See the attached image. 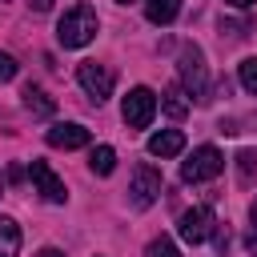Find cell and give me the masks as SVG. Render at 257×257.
Instances as JSON below:
<instances>
[{
  "instance_id": "21",
  "label": "cell",
  "mask_w": 257,
  "mask_h": 257,
  "mask_svg": "<svg viewBox=\"0 0 257 257\" xmlns=\"http://www.w3.org/2000/svg\"><path fill=\"white\" fill-rule=\"evenodd\" d=\"M225 4H229V8H249L253 0H225Z\"/></svg>"
},
{
  "instance_id": "15",
  "label": "cell",
  "mask_w": 257,
  "mask_h": 257,
  "mask_svg": "<svg viewBox=\"0 0 257 257\" xmlns=\"http://www.w3.org/2000/svg\"><path fill=\"white\" fill-rule=\"evenodd\" d=\"M20 253V225L12 217H0V257H16Z\"/></svg>"
},
{
  "instance_id": "13",
  "label": "cell",
  "mask_w": 257,
  "mask_h": 257,
  "mask_svg": "<svg viewBox=\"0 0 257 257\" xmlns=\"http://www.w3.org/2000/svg\"><path fill=\"white\" fill-rule=\"evenodd\" d=\"M20 96H24V108H28L32 116H52V108H56V104H52V96H48L44 88H36V84H28Z\"/></svg>"
},
{
  "instance_id": "12",
  "label": "cell",
  "mask_w": 257,
  "mask_h": 257,
  "mask_svg": "<svg viewBox=\"0 0 257 257\" xmlns=\"http://www.w3.org/2000/svg\"><path fill=\"white\" fill-rule=\"evenodd\" d=\"M181 12V0H145V16L149 24H173Z\"/></svg>"
},
{
  "instance_id": "5",
  "label": "cell",
  "mask_w": 257,
  "mask_h": 257,
  "mask_svg": "<svg viewBox=\"0 0 257 257\" xmlns=\"http://www.w3.org/2000/svg\"><path fill=\"white\" fill-rule=\"evenodd\" d=\"M120 116H124V124H128V128H149V124H153V116H157V92H153V88H145V84H137V88L124 96Z\"/></svg>"
},
{
  "instance_id": "17",
  "label": "cell",
  "mask_w": 257,
  "mask_h": 257,
  "mask_svg": "<svg viewBox=\"0 0 257 257\" xmlns=\"http://www.w3.org/2000/svg\"><path fill=\"white\" fill-rule=\"evenodd\" d=\"M237 76H241L245 92H253V96H257V56H245V60H241V68H237Z\"/></svg>"
},
{
  "instance_id": "4",
  "label": "cell",
  "mask_w": 257,
  "mask_h": 257,
  "mask_svg": "<svg viewBox=\"0 0 257 257\" xmlns=\"http://www.w3.org/2000/svg\"><path fill=\"white\" fill-rule=\"evenodd\" d=\"M76 80H80V88H84L96 104L108 100L112 88H116V72H112L108 64H96V60H80V64H76Z\"/></svg>"
},
{
  "instance_id": "23",
  "label": "cell",
  "mask_w": 257,
  "mask_h": 257,
  "mask_svg": "<svg viewBox=\"0 0 257 257\" xmlns=\"http://www.w3.org/2000/svg\"><path fill=\"white\" fill-rule=\"evenodd\" d=\"M116 4H133V0H116Z\"/></svg>"
},
{
  "instance_id": "6",
  "label": "cell",
  "mask_w": 257,
  "mask_h": 257,
  "mask_svg": "<svg viewBox=\"0 0 257 257\" xmlns=\"http://www.w3.org/2000/svg\"><path fill=\"white\" fill-rule=\"evenodd\" d=\"M161 189H165L161 173H157L149 161H141V165L133 169V181H128V201H133V209H149V205L161 197Z\"/></svg>"
},
{
  "instance_id": "1",
  "label": "cell",
  "mask_w": 257,
  "mask_h": 257,
  "mask_svg": "<svg viewBox=\"0 0 257 257\" xmlns=\"http://www.w3.org/2000/svg\"><path fill=\"white\" fill-rule=\"evenodd\" d=\"M100 32V20H96V8L92 4H72L60 20H56V40L64 48H84L92 44Z\"/></svg>"
},
{
  "instance_id": "14",
  "label": "cell",
  "mask_w": 257,
  "mask_h": 257,
  "mask_svg": "<svg viewBox=\"0 0 257 257\" xmlns=\"http://www.w3.org/2000/svg\"><path fill=\"white\" fill-rule=\"evenodd\" d=\"M88 169H92L96 177H108V173L116 169V149H112V145H96V149L88 153Z\"/></svg>"
},
{
  "instance_id": "24",
  "label": "cell",
  "mask_w": 257,
  "mask_h": 257,
  "mask_svg": "<svg viewBox=\"0 0 257 257\" xmlns=\"http://www.w3.org/2000/svg\"><path fill=\"white\" fill-rule=\"evenodd\" d=\"M253 213H257V205H253Z\"/></svg>"
},
{
  "instance_id": "10",
  "label": "cell",
  "mask_w": 257,
  "mask_h": 257,
  "mask_svg": "<svg viewBox=\"0 0 257 257\" xmlns=\"http://www.w3.org/2000/svg\"><path fill=\"white\" fill-rule=\"evenodd\" d=\"M181 149H185V133H181V128H161V133L149 137V157L169 161V157H177Z\"/></svg>"
},
{
  "instance_id": "7",
  "label": "cell",
  "mask_w": 257,
  "mask_h": 257,
  "mask_svg": "<svg viewBox=\"0 0 257 257\" xmlns=\"http://www.w3.org/2000/svg\"><path fill=\"white\" fill-rule=\"evenodd\" d=\"M213 225H217L213 209H209V205H197V209H185V213H181L177 233H181V241L201 245V241H209V237H213Z\"/></svg>"
},
{
  "instance_id": "11",
  "label": "cell",
  "mask_w": 257,
  "mask_h": 257,
  "mask_svg": "<svg viewBox=\"0 0 257 257\" xmlns=\"http://www.w3.org/2000/svg\"><path fill=\"white\" fill-rule=\"evenodd\" d=\"M161 108H165L173 120H185V116H189V108H193V100L185 96V88H181V84H169V88L161 92Z\"/></svg>"
},
{
  "instance_id": "8",
  "label": "cell",
  "mask_w": 257,
  "mask_h": 257,
  "mask_svg": "<svg viewBox=\"0 0 257 257\" xmlns=\"http://www.w3.org/2000/svg\"><path fill=\"white\" fill-rule=\"evenodd\" d=\"M28 177H32L36 193H40L48 205H64V201H68V189H64V181L52 173L48 161H32V165H28Z\"/></svg>"
},
{
  "instance_id": "9",
  "label": "cell",
  "mask_w": 257,
  "mask_h": 257,
  "mask_svg": "<svg viewBox=\"0 0 257 257\" xmlns=\"http://www.w3.org/2000/svg\"><path fill=\"white\" fill-rule=\"evenodd\" d=\"M44 141H48L52 149H84V145H88V128H84V124H52V128L44 133Z\"/></svg>"
},
{
  "instance_id": "16",
  "label": "cell",
  "mask_w": 257,
  "mask_h": 257,
  "mask_svg": "<svg viewBox=\"0 0 257 257\" xmlns=\"http://www.w3.org/2000/svg\"><path fill=\"white\" fill-rule=\"evenodd\" d=\"M145 257H181V249H177L169 237H153V241L145 245Z\"/></svg>"
},
{
  "instance_id": "2",
  "label": "cell",
  "mask_w": 257,
  "mask_h": 257,
  "mask_svg": "<svg viewBox=\"0 0 257 257\" xmlns=\"http://www.w3.org/2000/svg\"><path fill=\"white\" fill-rule=\"evenodd\" d=\"M177 68H181V88L185 96H193L197 104L209 100V68H205V56L197 44H185L181 56H177Z\"/></svg>"
},
{
  "instance_id": "19",
  "label": "cell",
  "mask_w": 257,
  "mask_h": 257,
  "mask_svg": "<svg viewBox=\"0 0 257 257\" xmlns=\"http://www.w3.org/2000/svg\"><path fill=\"white\" fill-rule=\"evenodd\" d=\"M221 32H229V36H245V32H249V24H237V20H221Z\"/></svg>"
},
{
  "instance_id": "20",
  "label": "cell",
  "mask_w": 257,
  "mask_h": 257,
  "mask_svg": "<svg viewBox=\"0 0 257 257\" xmlns=\"http://www.w3.org/2000/svg\"><path fill=\"white\" fill-rule=\"evenodd\" d=\"M28 8H32V12H48V8H52V0H28Z\"/></svg>"
},
{
  "instance_id": "18",
  "label": "cell",
  "mask_w": 257,
  "mask_h": 257,
  "mask_svg": "<svg viewBox=\"0 0 257 257\" xmlns=\"http://www.w3.org/2000/svg\"><path fill=\"white\" fill-rule=\"evenodd\" d=\"M16 68H20V64H16V56L0 52V80H12V76H16Z\"/></svg>"
},
{
  "instance_id": "3",
  "label": "cell",
  "mask_w": 257,
  "mask_h": 257,
  "mask_svg": "<svg viewBox=\"0 0 257 257\" xmlns=\"http://www.w3.org/2000/svg\"><path fill=\"white\" fill-rule=\"evenodd\" d=\"M221 169H225L221 149H213V145H197V149H193V157H189V161H181V181H185V185L213 181V177H221Z\"/></svg>"
},
{
  "instance_id": "22",
  "label": "cell",
  "mask_w": 257,
  "mask_h": 257,
  "mask_svg": "<svg viewBox=\"0 0 257 257\" xmlns=\"http://www.w3.org/2000/svg\"><path fill=\"white\" fill-rule=\"evenodd\" d=\"M40 257H64L60 249H40Z\"/></svg>"
}]
</instances>
